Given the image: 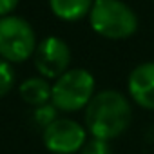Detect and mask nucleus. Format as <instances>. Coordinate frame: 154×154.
<instances>
[{
    "instance_id": "nucleus-1",
    "label": "nucleus",
    "mask_w": 154,
    "mask_h": 154,
    "mask_svg": "<svg viewBox=\"0 0 154 154\" xmlns=\"http://www.w3.org/2000/svg\"><path fill=\"white\" fill-rule=\"evenodd\" d=\"M132 122V109L129 100L112 89L100 91L85 107L87 131L96 140L111 141L122 136Z\"/></svg>"
},
{
    "instance_id": "nucleus-2",
    "label": "nucleus",
    "mask_w": 154,
    "mask_h": 154,
    "mask_svg": "<svg viewBox=\"0 0 154 154\" xmlns=\"http://www.w3.org/2000/svg\"><path fill=\"white\" fill-rule=\"evenodd\" d=\"M91 27L111 40H123L136 33L138 17L122 0H96L89 13Z\"/></svg>"
},
{
    "instance_id": "nucleus-3",
    "label": "nucleus",
    "mask_w": 154,
    "mask_h": 154,
    "mask_svg": "<svg viewBox=\"0 0 154 154\" xmlns=\"http://www.w3.org/2000/svg\"><path fill=\"white\" fill-rule=\"evenodd\" d=\"M94 96V78L85 69H69L56 78L51 102L58 111L74 112L89 105Z\"/></svg>"
},
{
    "instance_id": "nucleus-4",
    "label": "nucleus",
    "mask_w": 154,
    "mask_h": 154,
    "mask_svg": "<svg viewBox=\"0 0 154 154\" xmlns=\"http://www.w3.org/2000/svg\"><path fill=\"white\" fill-rule=\"evenodd\" d=\"M36 51V36L27 20L20 17L0 18V58L6 62H24Z\"/></svg>"
},
{
    "instance_id": "nucleus-5",
    "label": "nucleus",
    "mask_w": 154,
    "mask_h": 154,
    "mask_svg": "<svg viewBox=\"0 0 154 154\" xmlns=\"http://www.w3.org/2000/svg\"><path fill=\"white\" fill-rule=\"evenodd\" d=\"M87 143L85 129L74 120L58 118L44 129V145L54 154H72Z\"/></svg>"
},
{
    "instance_id": "nucleus-6",
    "label": "nucleus",
    "mask_w": 154,
    "mask_h": 154,
    "mask_svg": "<svg viewBox=\"0 0 154 154\" xmlns=\"http://www.w3.org/2000/svg\"><path fill=\"white\" fill-rule=\"evenodd\" d=\"M35 67L45 78H60L69 69L71 62V49L69 45L58 36L44 38L35 51Z\"/></svg>"
},
{
    "instance_id": "nucleus-7",
    "label": "nucleus",
    "mask_w": 154,
    "mask_h": 154,
    "mask_svg": "<svg viewBox=\"0 0 154 154\" xmlns=\"http://www.w3.org/2000/svg\"><path fill=\"white\" fill-rule=\"evenodd\" d=\"M129 94L143 109L154 111V62L140 63L129 74Z\"/></svg>"
},
{
    "instance_id": "nucleus-8",
    "label": "nucleus",
    "mask_w": 154,
    "mask_h": 154,
    "mask_svg": "<svg viewBox=\"0 0 154 154\" xmlns=\"http://www.w3.org/2000/svg\"><path fill=\"white\" fill-rule=\"evenodd\" d=\"M93 0H49L53 13L67 22H74L84 18L93 9Z\"/></svg>"
},
{
    "instance_id": "nucleus-9",
    "label": "nucleus",
    "mask_w": 154,
    "mask_h": 154,
    "mask_svg": "<svg viewBox=\"0 0 154 154\" xmlns=\"http://www.w3.org/2000/svg\"><path fill=\"white\" fill-rule=\"evenodd\" d=\"M53 87L44 78H29L20 85V96L26 103L40 107L51 100Z\"/></svg>"
},
{
    "instance_id": "nucleus-10",
    "label": "nucleus",
    "mask_w": 154,
    "mask_h": 154,
    "mask_svg": "<svg viewBox=\"0 0 154 154\" xmlns=\"http://www.w3.org/2000/svg\"><path fill=\"white\" fill-rule=\"evenodd\" d=\"M13 82H15V74H13V69H11L9 62L0 58V98L6 96L11 91Z\"/></svg>"
},
{
    "instance_id": "nucleus-11",
    "label": "nucleus",
    "mask_w": 154,
    "mask_h": 154,
    "mask_svg": "<svg viewBox=\"0 0 154 154\" xmlns=\"http://www.w3.org/2000/svg\"><path fill=\"white\" fill-rule=\"evenodd\" d=\"M33 118H35V122H36L38 125H42V127L45 129V127H49L54 120H58V118H56V107H54V105H49V103L40 105V107L35 109Z\"/></svg>"
},
{
    "instance_id": "nucleus-12",
    "label": "nucleus",
    "mask_w": 154,
    "mask_h": 154,
    "mask_svg": "<svg viewBox=\"0 0 154 154\" xmlns=\"http://www.w3.org/2000/svg\"><path fill=\"white\" fill-rule=\"evenodd\" d=\"M80 154H112V149H111L109 141L93 138V140H89V141L82 147Z\"/></svg>"
},
{
    "instance_id": "nucleus-13",
    "label": "nucleus",
    "mask_w": 154,
    "mask_h": 154,
    "mask_svg": "<svg viewBox=\"0 0 154 154\" xmlns=\"http://www.w3.org/2000/svg\"><path fill=\"white\" fill-rule=\"evenodd\" d=\"M20 0H0V18L9 17V13L18 6Z\"/></svg>"
}]
</instances>
